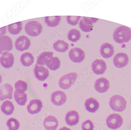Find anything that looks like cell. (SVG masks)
<instances>
[{"mask_svg":"<svg viewBox=\"0 0 131 130\" xmlns=\"http://www.w3.org/2000/svg\"><path fill=\"white\" fill-rule=\"evenodd\" d=\"M34 70L35 77L40 81H44L49 76V70L43 66L36 64Z\"/></svg>","mask_w":131,"mask_h":130,"instance_id":"17","label":"cell"},{"mask_svg":"<svg viewBox=\"0 0 131 130\" xmlns=\"http://www.w3.org/2000/svg\"><path fill=\"white\" fill-rule=\"evenodd\" d=\"M114 40L120 44L127 43L131 39V30L127 26L122 25L118 27L113 34Z\"/></svg>","mask_w":131,"mask_h":130,"instance_id":"1","label":"cell"},{"mask_svg":"<svg viewBox=\"0 0 131 130\" xmlns=\"http://www.w3.org/2000/svg\"><path fill=\"white\" fill-rule=\"evenodd\" d=\"M98 19L84 17L79 23L80 29L83 32H90L93 28V23L97 21Z\"/></svg>","mask_w":131,"mask_h":130,"instance_id":"7","label":"cell"},{"mask_svg":"<svg viewBox=\"0 0 131 130\" xmlns=\"http://www.w3.org/2000/svg\"><path fill=\"white\" fill-rule=\"evenodd\" d=\"M94 88L98 92L101 94L104 93L109 89V81L105 78H100L97 79L95 82Z\"/></svg>","mask_w":131,"mask_h":130,"instance_id":"13","label":"cell"},{"mask_svg":"<svg viewBox=\"0 0 131 130\" xmlns=\"http://www.w3.org/2000/svg\"><path fill=\"white\" fill-rule=\"evenodd\" d=\"M67 17L68 22L72 25H76L78 24L81 18L80 16H68Z\"/></svg>","mask_w":131,"mask_h":130,"instance_id":"34","label":"cell"},{"mask_svg":"<svg viewBox=\"0 0 131 130\" xmlns=\"http://www.w3.org/2000/svg\"><path fill=\"white\" fill-rule=\"evenodd\" d=\"M9 32L11 34L16 35L19 33L23 29V23L21 22H17L8 25Z\"/></svg>","mask_w":131,"mask_h":130,"instance_id":"29","label":"cell"},{"mask_svg":"<svg viewBox=\"0 0 131 130\" xmlns=\"http://www.w3.org/2000/svg\"><path fill=\"white\" fill-rule=\"evenodd\" d=\"M59 130H71L70 128L67 127H63L61 128Z\"/></svg>","mask_w":131,"mask_h":130,"instance_id":"36","label":"cell"},{"mask_svg":"<svg viewBox=\"0 0 131 130\" xmlns=\"http://www.w3.org/2000/svg\"><path fill=\"white\" fill-rule=\"evenodd\" d=\"M1 108L2 112L7 115L12 114L15 109L13 103L11 101L8 100H6L3 103Z\"/></svg>","mask_w":131,"mask_h":130,"instance_id":"22","label":"cell"},{"mask_svg":"<svg viewBox=\"0 0 131 130\" xmlns=\"http://www.w3.org/2000/svg\"><path fill=\"white\" fill-rule=\"evenodd\" d=\"M13 87L9 84L6 83L0 87V101L6 99H12L13 98Z\"/></svg>","mask_w":131,"mask_h":130,"instance_id":"12","label":"cell"},{"mask_svg":"<svg viewBox=\"0 0 131 130\" xmlns=\"http://www.w3.org/2000/svg\"><path fill=\"white\" fill-rule=\"evenodd\" d=\"M6 26H4L3 28H0V36L3 35L4 34L6 33Z\"/></svg>","mask_w":131,"mask_h":130,"instance_id":"35","label":"cell"},{"mask_svg":"<svg viewBox=\"0 0 131 130\" xmlns=\"http://www.w3.org/2000/svg\"><path fill=\"white\" fill-rule=\"evenodd\" d=\"M16 91L19 93H25L28 89L27 83L22 80H19L15 84Z\"/></svg>","mask_w":131,"mask_h":130,"instance_id":"31","label":"cell"},{"mask_svg":"<svg viewBox=\"0 0 131 130\" xmlns=\"http://www.w3.org/2000/svg\"><path fill=\"white\" fill-rule=\"evenodd\" d=\"M46 65L49 69L55 71L60 67L61 61L58 57H52L47 61Z\"/></svg>","mask_w":131,"mask_h":130,"instance_id":"26","label":"cell"},{"mask_svg":"<svg viewBox=\"0 0 131 130\" xmlns=\"http://www.w3.org/2000/svg\"><path fill=\"white\" fill-rule=\"evenodd\" d=\"M43 125L46 130H56L59 126V122L56 118L50 115L45 118Z\"/></svg>","mask_w":131,"mask_h":130,"instance_id":"18","label":"cell"},{"mask_svg":"<svg viewBox=\"0 0 131 130\" xmlns=\"http://www.w3.org/2000/svg\"><path fill=\"white\" fill-rule=\"evenodd\" d=\"M82 130H93L94 125L92 121L88 120L82 123Z\"/></svg>","mask_w":131,"mask_h":130,"instance_id":"33","label":"cell"},{"mask_svg":"<svg viewBox=\"0 0 131 130\" xmlns=\"http://www.w3.org/2000/svg\"><path fill=\"white\" fill-rule=\"evenodd\" d=\"M30 45V40L24 35L19 37L15 41V47L18 51L23 52L28 50Z\"/></svg>","mask_w":131,"mask_h":130,"instance_id":"9","label":"cell"},{"mask_svg":"<svg viewBox=\"0 0 131 130\" xmlns=\"http://www.w3.org/2000/svg\"><path fill=\"white\" fill-rule=\"evenodd\" d=\"M53 52H44L42 53L37 58V64L39 65H45L47 61L53 57Z\"/></svg>","mask_w":131,"mask_h":130,"instance_id":"23","label":"cell"},{"mask_svg":"<svg viewBox=\"0 0 131 130\" xmlns=\"http://www.w3.org/2000/svg\"><path fill=\"white\" fill-rule=\"evenodd\" d=\"M109 105L112 110L116 112H121L125 109L127 102L123 97L119 95H115L110 98Z\"/></svg>","mask_w":131,"mask_h":130,"instance_id":"2","label":"cell"},{"mask_svg":"<svg viewBox=\"0 0 131 130\" xmlns=\"http://www.w3.org/2000/svg\"><path fill=\"white\" fill-rule=\"evenodd\" d=\"M69 56L72 61L75 63H80L85 58L84 52L79 48L75 47L71 49Z\"/></svg>","mask_w":131,"mask_h":130,"instance_id":"6","label":"cell"},{"mask_svg":"<svg viewBox=\"0 0 131 130\" xmlns=\"http://www.w3.org/2000/svg\"><path fill=\"white\" fill-rule=\"evenodd\" d=\"M61 18L60 16L45 17V22L49 27H56L60 23Z\"/></svg>","mask_w":131,"mask_h":130,"instance_id":"28","label":"cell"},{"mask_svg":"<svg viewBox=\"0 0 131 130\" xmlns=\"http://www.w3.org/2000/svg\"><path fill=\"white\" fill-rule=\"evenodd\" d=\"M53 47L57 52L64 53L69 48V44L63 40H58L53 44Z\"/></svg>","mask_w":131,"mask_h":130,"instance_id":"25","label":"cell"},{"mask_svg":"<svg viewBox=\"0 0 131 130\" xmlns=\"http://www.w3.org/2000/svg\"><path fill=\"white\" fill-rule=\"evenodd\" d=\"M14 57L10 52H4L0 57V63L1 65L6 69H9L13 67Z\"/></svg>","mask_w":131,"mask_h":130,"instance_id":"10","label":"cell"},{"mask_svg":"<svg viewBox=\"0 0 131 130\" xmlns=\"http://www.w3.org/2000/svg\"><path fill=\"white\" fill-rule=\"evenodd\" d=\"M129 58L125 53H119L115 55L113 59V63L115 66L117 68H122L128 64Z\"/></svg>","mask_w":131,"mask_h":130,"instance_id":"11","label":"cell"},{"mask_svg":"<svg viewBox=\"0 0 131 130\" xmlns=\"http://www.w3.org/2000/svg\"><path fill=\"white\" fill-rule=\"evenodd\" d=\"M2 82V78L1 75H0V84Z\"/></svg>","mask_w":131,"mask_h":130,"instance_id":"37","label":"cell"},{"mask_svg":"<svg viewBox=\"0 0 131 130\" xmlns=\"http://www.w3.org/2000/svg\"><path fill=\"white\" fill-rule=\"evenodd\" d=\"M84 105L87 111L92 113L96 112L99 107V103L93 98L87 99L85 101Z\"/></svg>","mask_w":131,"mask_h":130,"instance_id":"21","label":"cell"},{"mask_svg":"<svg viewBox=\"0 0 131 130\" xmlns=\"http://www.w3.org/2000/svg\"><path fill=\"white\" fill-rule=\"evenodd\" d=\"M100 53L103 58H109L112 57L114 53V47L108 43H103L101 46Z\"/></svg>","mask_w":131,"mask_h":130,"instance_id":"19","label":"cell"},{"mask_svg":"<svg viewBox=\"0 0 131 130\" xmlns=\"http://www.w3.org/2000/svg\"><path fill=\"white\" fill-rule=\"evenodd\" d=\"M42 102L41 100L37 99L32 100L27 106L28 112L31 114H36L39 113L42 109Z\"/></svg>","mask_w":131,"mask_h":130,"instance_id":"16","label":"cell"},{"mask_svg":"<svg viewBox=\"0 0 131 130\" xmlns=\"http://www.w3.org/2000/svg\"><path fill=\"white\" fill-rule=\"evenodd\" d=\"M92 68L93 72L95 74L102 75L106 70V64L103 59H96L92 63Z\"/></svg>","mask_w":131,"mask_h":130,"instance_id":"14","label":"cell"},{"mask_svg":"<svg viewBox=\"0 0 131 130\" xmlns=\"http://www.w3.org/2000/svg\"><path fill=\"white\" fill-rule=\"evenodd\" d=\"M67 100V95L62 91H57L53 92L51 94V102L57 106H62L65 103Z\"/></svg>","mask_w":131,"mask_h":130,"instance_id":"8","label":"cell"},{"mask_svg":"<svg viewBox=\"0 0 131 130\" xmlns=\"http://www.w3.org/2000/svg\"><path fill=\"white\" fill-rule=\"evenodd\" d=\"M77 77L78 75L76 73H70L66 74L60 78L59 81V86L62 89H68L75 82Z\"/></svg>","mask_w":131,"mask_h":130,"instance_id":"3","label":"cell"},{"mask_svg":"<svg viewBox=\"0 0 131 130\" xmlns=\"http://www.w3.org/2000/svg\"><path fill=\"white\" fill-rule=\"evenodd\" d=\"M15 100L19 105L22 106L25 105L27 101V95L25 93H19L15 90L14 93Z\"/></svg>","mask_w":131,"mask_h":130,"instance_id":"27","label":"cell"},{"mask_svg":"<svg viewBox=\"0 0 131 130\" xmlns=\"http://www.w3.org/2000/svg\"><path fill=\"white\" fill-rule=\"evenodd\" d=\"M123 120L121 115L117 113H113L110 115L107 118L106 123L110 128L116 130L122 126Z\"/></svg>","mask_w":131,"mask_h":130,"instance_id":"5","label":"cell"},{"mask_svg":"<svg viewBox=\"0 0 131 130\" xmlns=\"http://www.w3.org/2000/svg\"><path fill=\"white\" fill-rule=\"evenodd\" d=\"M25 30L28 35L33 37L37 36L42 32V26L37 21L32 20L26 23Z\"/></svg>","mask_w":131,"mask_h":130,"instance_id":"4","label":"cell"},{"mask_svg":"<svg viewBox=\"0 0 131 130\" xmlns=\"http://www.w3.org/2000/svg\"><path fill=\"white\" fill-rule=\"evenodd\" d=\"M6 125L9 130H18L19 128V122L16 119L13 118L8 120Z\"/></svg>","mask_w":131,"mask_h":130,"instance_id":"32","label":"cell"},{"mask_svg":"<svg viewBox=\"0 0 131 130\" xmlns=\"http://www.w3.org/2000/svg\"><path fill=\"white\" fill-rule=\"evenodd\" d=\"M34 61V58L31 53H25L22 54L20 57V61L22 64L25 67L31 66Z\"/></svg>","mask_w":131,"mask_h":130,"instance_id":"24","label":"cell"},{"mask_svg":"<svg viewBox=\"0 0 131 130\" xmlns=\"http://www.w3.org/2000/svg\"><path fill=\"white\" fill-rule=\"evenodd\" d=\"M68 37L70 41L73 42H76L81 38V33L78 30L73 29L69 31Z\"/></svg>","mask_w":131,"mask_h":130,"instance_id":"30","label":"cell"},{"mask_svg":"<svg viewBox=\"0 0 131 130\" xmlns=\"http://www.w3.org/2000/svg\"><path fill=\"white\" fill-rule=\"evenodd\" d=\"M79 116L78 113L75 111H70L66 116V122L68 125L73 126L78 123Z\"/></svg>","mask_w":131,"mask_h":130,"instance_id":"20","label":"cell"},{"mask_svg":"<svg viewBox=\"0 0 131 130\" xmlns=\"http://www.w3.org/2000/svg\"><path fill=\"white\" fill-rule=\"evenodd\" d=\"M13 42L12 39L8 36L0 37V54L4 51H11L13 49Z\"/></svg>","mask_w":131,"mask_h":130,"instance_id":"15","label":"cell"}]
</instances>
